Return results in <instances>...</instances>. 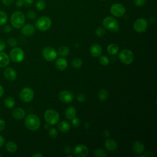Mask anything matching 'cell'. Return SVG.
Returning <instances> with one entry per match:
<instances>
[{
  "label": "cell",
  "instance_id": "1",
  "mask_svg": "<svg viewBox=\"0 0 157 157\" xmlns=\"http://www.w3.org/2000/svg\"><path fill=\"white\" fill-rule=\"evenodd\" d=\"M25 124L27 129L31 131H36L40 127V121L37 115L31 113L28 115L25 118Z\"/></svg>",
  "mask_w": 157,
  "mask_h": 157
},
{
  "label": "cell",
  "instance_id": "2",
  "mask_svg": "<svg viewBox=\"0 0 157 157\" xmlns=\"http://www.w3.org/2000/svg\"><path fill=\"white\" fill-rule=\"evenodd\" d=\"M10 21L12 27L16 29H20L25 22V15L20 11H15L11 15Z\"/></svg>",
  "mask_w": 157,
  "mask_h": 157
},
{
  "label": "cell",
  "instance_id": "3",
  "mask_svg": "<svg viewBox=\"0 0 157 157\" xmlns=\"http://www.w3.org/2000/svg\"><path fill=\"white\" fill-rule=\"evenodd\" d=\"M102 25L104 28L113 33L118 31L120 25L118 21L113 17H106L102 21Z\"/></svg>",
  "mask_w": 157,
  "mask_h": 157
},
{
  "label": "cell",
  "instance_id": "4",
  "mask_svg": "<svg viewBox=\"0 0 157 157\" xmlns=\"http://www.w3.org/2000/svg\"><path fill=\"white\" fill-rule=\"evenodd\" d=\"M52 25V20L47 16H42L38 18L35 23V26L41 31H47Z\"/></svg>",
  "mask_w": 157,
  "mask_h": 157
},
{
  "label": "cell",
  "instance_id": "5",
  "mask_svg": "<svg viewBox=\"0 0 157 157\" xmlns=\"http://www.w3.org/2000/svg\"><path fill=\"white\" fill-rule=\"evenodd\" d=\"M44 119L47 124L50 125L56 124L59 120L58 112L53 109H48L44 113Z\"/></svg>",
  "mask_w": 157,
  "mask_h": 157
},
{
  "label": "cell",
  "instance_id": "6",
  "mask_svg": "<svg viewBox=\"0 0 157 157\" xmlns=\"http://www.w3.org/2000/svg\"><path fill=\"white\" fill-rule=\"evenodd\" d=\"M119 59L121 63L125 64H129L134 60V54L129 49L122 50L118 55Z\"/></svg>",
  "mask_w": 157,
  "mask_h": 157
},
{
  "label": "cell",
  "instance_id": "7",
  "mask_svg": "<svg viewBox=\"0 0 157 157\" xmlns=\"http://www.w3.org/2000/svg\"><path fill=\"white\" fill-rule=\"evenodd\" d=\"M9 57L13 62L20 63L24 59L25 53L21 48L14 47L10 50Z\"/></svg>",
  "mask_w": 157,
  "mask_h": 157
},
{
  "label": "cell",
  "instance_id": "8",
  "mask_svg": "<svg viewBox=\"0 0 157 157\" xmlns=\"http://www.w3.org/2000/svg\"><path fill=\"white\" fill-rule=\"evenodd\" d=\"M110 11L113 16L116 17H121L126 12V8L122 4L115 3L111 6Z\"/></svg>",
  "mask_w": 157,
  "mask_h": 157
},
{
  "label": "cell",
  "instance_id": "9",
  "mask_svg": "<svg viewBox=\"0 0 157 157\" xmlns=\"http://www.w3.org/2000/svg\"><path fill=\"white\" fill-rule=\"evenodd\" d=\"M42 54L43 58L48 61H54L57 57V52L53 48L49 46L45 47L43 48Z\"/></svg>",
  "mask_w": 157,
  "mask_h": 157
},
{
  "label": "cell",
  "instance_id": "10",
  "mask_svg": "<svg viewBox=\"0 0 157 157\" xmlns=\"http://www.w3.org/2000/svg\"><path fill=\"white\" fill-rule=\"evenodd\" d=\"M34 91L29 87H25L20 93V98L21 101L25 102H31L34 98Z\"/></svg>",
  "mask_w": 157,
  "mask_h": 157
},
{
  "label": "cell",
  "instance_id": "11",
  "mask_svg": "<svg viewBox=\"0 0 157 157\" xmlns=\"http://www.w3.org/2000/svg\"><path fill=\"white\" fill-rule=\"evenodd\" d=\"M134 29L137 33L145 32L148 27L147 21L143 18H139L134 23Z\"/></svg>",
  "mask_w": 157,
  "mask_h": 157
},
{
  "label": "cell",
  "instance_id": "12",
  "mask_svg": "<svg viewBox=\"0 0 157 157\" xmlns=\"http://www.w3.org/2000/svg\"><path fill=\"white\" fill-rule=\"evenodd\" d=\"M88 148L83 144L77 145L74 149V155L77 157H86L88 155Z\"/></svg>",
  "mask_w": 157,
  "mask_h": 157
},
{
  "label": "cell",
  "instance_id": "13",
  "mask_svg": "<svg viewBox=\"0 0 157 157\" xmlns=\"http://www.w3.org/2000/svg\"><path fill=\"white\" fill-rule=\"evenodd\" d=\"M74 98L73 94L68 90H63L59 93L58 99L64 103H69L72 101Z\"/></svg>",
  "mask_w": 157,
  "mask_h": 157
},
{
  "label": "cell",
  "instance_id": "14",
  "mask_svg": "<svg viewBox=\"0 0 157 157\" xmlns=\"http://www.w3.org/2000/svg\"><path fill=\"white\" fill-rule=\"evenodd\" d=\"M4 76L8 80L13 81L17 78V74L12 67H7L4 70Z\"/></svg>",
  "mask_w": 157,
  "mask_h": 157
},
{
  "label": "cell",
  "instance_id": "15",
  "mask_svg": "<svg viewBox=\"0 0 157 157\" xmlns=\"http://www.w3.org/2000/svg\"><path fill=\"white\" fill-rule=\"evenodd\" d=\"M35 31L34 26L31 23H28L23 25L21 28V33L26 36H31Z\"/></svg>",
  "mask_w": 157,
  "mask_h": 157
},
{
  "label": "cell",
  "instance_id": "16",
  "mask_svg": "<svg viewBox=\"0 0 157 157\" xmlns=\"http://www.w3.org/2000/svg\"><path fill=\"white\" fill-rule=\"evenodd\" d=\"M102 48L98 44H93L90 47V53L94 57H98L102 54Z\"/></svg>",
  "mask_w": 157,
  "mask_h": 157
},
{
  "label": "cell",
  "instance_id": "17",
  "mask_svg": "<svg viewBox=\"0 0 157 157\" xmlns=\"http://www.w3.org/2000/svg\"><path fill=\"white\" fill-rule=\"evenodd\" d=\"M12 117L16 120H22L25 117L26 112L21 107L15 108L12 112Z\"/></svg>",
  "mask_w": 157,
  "mask_h": 157
},
{
  "label": "cell",
  "instance_id": "18",
  "mask_svg": "<svg viewBox=\"0 0 157 157\" xmlns=\"http://www.w3.org/2000/svg\"><path fill=\"white\" fill-rule=\"evenodd\" d=\"M144 144L141 141L136 140L132 144V150L134 153L137 155L142 153L144 150Z\"/></svg>",
  "mask_w": 157,
  "mask_h": 157
},
{
  "label": "cell",
  "instance_id": "19",
  "mask_svg": "<svg viewBox=\"0 0 157 157\" xmlns=\"http://www.w3.org/2000/svg\"><path fill=\"white\" fill-rule=\"evenodd\" d=\"M105 147L109 151H115L118 148V144L115 140L108 139L105 142Z\"/></svg>",
  "mask_w": 157,
  "mask_h": 157
},
{
  "label": "cell",
  "instance_id": "20",
  "mask_svg": "<svg viewBox=\"0 0 157 157\" xmlns=\"http://www.w3.org/2000/svg\"><path fill=\"white\" fill-rule=\"evenodd\" d=\"M55 66L58 70H60V71L65 70L67 66V60L64 58H59L56 59L55 61Z\"/></svg>",
  "mask_w": 157,
  "mask_h": 157
},
{
  "label": "cell",
  "instance_id": "21",
  "mask_svg": "<svg viewBox=\"0 0 157 157\" xmlns=\"http://www.w3.org/2000/svg\"><path fill=\"white\" fill-rule=\"evenodd\" d=\"M10 63L9 56L3 52H0V67H6Z\"/></svg>",
  "mask_w": 157,
  "mask_h": 157
},
{
  "label": "cell",
  "instance_id": "22",
  "mask_svg": "<svg viewBox=\"0 0 157 157\" xmlns=\"http://www.w3.org/2000/svg\"><path fill=\"white\" fill-rule=\"evenodd\" d=\"M58 128L60 131L63 132H66L70 129L71 124L67 121H62L58 124Z\"/></svg>",
  "mask_w": 157,
  "mask_h": 157
},
{
  "label": "cell",
  "instance_id": "23",
  "mask_svg": "<svg viewBox=\"0 0 157 157\" xmlns=\"http://www.w3.org/2000/svg\"><path fill=\"white\" fill-rule=\"evenodd\" d=\"M66 117L69 120H72L76 116V110L74 107L70 106L67 107L65 113Z\"/></svg>",
  "mask_w": 157,
  "mask_h": 157
},
{
  "label": "cell",
  "instance_id": "24",
  "mask_svg": "<svg viewBox=\"0 0 157 157\" xmlns=\"http://www.w3.org/2000/svg\"><path fill=\"white\" fill-rule=\"evenodd\" d=\"M6 148L9 153H14L17 150V145L15 142L10 140L6 144Z\"/></svg>",
  "mask_w": 157,
  "mask_h": 157
},
{
  "label": "cell",
  "instance_id": "25",
  "mask_svg": "<svg viewBox=\"0 0 157 157\" xmlns=\"http://www.w3.org/2000/svg\"><path fill=\"white\" fill-rule=\"evenodd\" d=\"M4 103L5 106L8 109L13 108L15 105V101L13 98L11 96H8L5 98L4 101Z\"/></svg>",
  "mask_w": 157,
  "mask_h": 157
},
{
  "label": "cell",
  "instance_id": "26",
  "mask_svg": "<svg viewBox=\"0 0 157 157\" xmlns=\"http://www.w3.org/2000/svg\"><path fill=\"white\" fill-rule=\"evenodd\" d=\"M118 50H119V48H118V45L117 44H109L108 45V47H107V52L110 55H116L118 53Z\"/></svg>",
  "mask_w": 157,
  "mask_h": 157
},
{
  "label": "cell",
  "instance_id": "27",
  "mask_svg": "<svg viewBox=\"0 0 157 157\" xmlns=\"http://www.w3.org/2000/svg\"><path fill=\"white\" fill-rule=\"evenodd\" d=\"M108 96H109V93L105 89L102 88L99 91L98 94V97L100 101H104L107 100L108 98Z\"/></svg>",
  "mask_w": 157,
  "mask_h": 157
},
{
  "label": "cell",
  "instance_id": "28",
  "mask_svg": "<svg viewBox=\"0 0 157 157\" xmlns=\"http://www.w3.org/2000/svg\"><path fill=\"white\" fill-rule=\"evenodd\" d=\"M69 53V48L66 46H61L58 50V54L61 56H66Z\"/></svg>",
  "mask_w": 157,
  "mask_h": 157
},
{
  "label": "cell",
  "instance_id": "29",
  "mask_svg": "<svg viewBox=\"0 0 157 157\" xmlns=\"http://www.w3.org/2000/svg\"><path fill=\"white\" fill-rule=\"evenodd\" d=\"M8 20L7 14L3 10H0V26L5 25Z\"/></svg>",
  "mask_w": 157,
  "mask_h": 157
},
{
  "label": "cell",
  "instance_id": "30",
  "mask_svg": "<svg viewBox=\"0 0 157 157\" xmlns=\"http://www.w3.org/2000/svg\"><path fill=\"white\" fill-rule=\"evenodd\" d=\"M71 65L73 67L77 69L79 68L82 66V61L80 58H74L72 61H71Z\"/></svg>",
  "mask_w": 157,
  "mask_h": 157
},
{
  "label": "cell",
  "instance_id": "31",
  "mask_svg": "<svg viewBox=\"0 0 157 157\" xmlns=\"http://www.w3.org/2000/svg\"><path fill=\"white\" fill-rule=\"evenodd\" d=\"M94 155L97 157H106L107 156V153L102 148H97L94 152Z\"/></svg>",
  "mask_w": 157,
  "mask_h": 157
},
{
  "label": "cell",
  "instance_id": "32",
  "mask_svg": "<svg viewBox=\"0 0 157 157\" xmlns=\"http://www.w3.org/2000/svg\"><path fill=\"white\" fill-rule=\"evenodd\" d=\"M36 7L38 10L42 11L45 9V7H46L45 2L44 0H39L37 1L36 4Z\"/></svg>",
  "mask_w": 157,
  "mask_h": 157
},
{
  "label": "cell",
  "instance_id": "33",
  "mask_svg": "<svg viewBox=\"0 0 157 157\" xmlns=\"http://www.w3.org/2000/svg\"><path fill=\"white\" fill-rule=\"evenodd\" d=\"M99 56L100 63L103 66H107L109 63V59L108 57L105 55H100Z\"/></svg>",
  "mask_w": 157,
  "mask_h": 157
},
{
  "label": "cell",
  "instance_id": "34",
  "mask_svg": "<svg viewBox=\"0 0 157 157\" xmlns=\"http://www.w3.org/2000/svg\"><path fill=\"white\" fill-rule=\"evenodd\" d=\"M95 33L98 37H102L105 33V28L103 27H99L96 29Z\"/></svg>",
  "mask_w": 157,
  "mask_h": 157
},
{
  "label": "cell",
  "instance_id": "35",
  "mask_svg": "<svg viewBox=\"0 0 157 157\" xmlns=\"http://www.w3.org/2000/svg\"><path fill=\"white\" fill-rule=\"evenodd\" d=\"M7 44L9 46L12 47H15L17 45V40L15 38H13V37H9L7 39Z\"/></svg>",
  "mask_w": 157,
  "mask_h": 157
},
{
  "label": "cell",
  "instance_id": "36",
  "mask_svg": "<svg viewBox=\"0 0 157 157\" xmlns=\"http://www.w3.org/2000/svg\"><path fill=\"white\" fill-rule=\"evenodd\" d=\"M27 17L30 20H34L37 17V14L34 11V10H29L27 12Z\"/></svg>",
  "mask_w": 157,
  "mask_h": 157
},
{
  "label": "cell",
  "instance_id": "37",
  "mask_svg": "<svg viewBox=\"0 0 157 157\" xmlns=\"http://www.w3.org/2000/svg\"><path fill=\"white\" fill-rule=\"evenodd\" d=\"M86 95L83 93H80L77 95V100L80 102H83L86 101Z\"/></svg>",
  "mask_w": 157,
  "mask_h": 157
},
{
  "label": "cell",
  "instance_id": "38",
  "mask_svg": "<svg viewBox=\"0 0 157 157\" xmlns=\"http://www.w3.org/2000/svg\"><path fill=\"white\" fill-rule=\"evenodd\" d=\"M48 134L49 135L53 137V138H55L56 137V136H58V131H56V129L54 128H50L49 129V131H48Z\"/></svg>",
  "mask_w": 157,
  "mask_h": 157
},
{
  "label": "cell",
  "instance_id": "39",
  "mask_svg": "<svg viewBox=\"0 0 157 157\" xmlns=\"http://www.w3.org/2000/svg\"><path fill=\"white\" fill-rule=\"evenodd\" d=\"M134 3L137 7H142L145 4L146 0H134Z\"/></svg>",
  "mask_w": 157,
  "mask_h": 157
},
{
  "label": "cell",
  "instance_id": "40",
  "mask_svg": "<svg viewBox=\"0 0 157 157\" xmlns=\"http://www.w3.org/2000/svg\"><path fill=\"white\" fill-rule=\"evenodd\" d=\"M71 120H72V124L75 127H77V126H78L80 125V120H79L78 118L75 117Z\"/></svg>",
  "mask_w": 157,
  "mask_h": 157
},
{
  "label": "cell",
  "instance_id": "41",
  "mask_svg": "<svg viewBox=\"0 0 157 157\" xmlns=\"http://www.w3.org/2000/svg\"><path fill=\"white\" fill-rule=\"evenodd\" d=\"M3 30L5 33H10L12 31V26L9 25H6L4 26V27L3 28Z\"/></svg>",
  "mask_w": 157,
  "mask_h": 157
},
{
  "label": "cell",
  "instance_id": "42",
  "mask_svg": "<svg viewBox=\"0 0 157 157\" xmlns=\"http://www.w3.org/2000/svg\"><path fill=\"white\" fill-rule=\"evenodd\" d=\"M25 4L24 2V0H17L16 2H15V5L17 7L20 8L22 6H23V5Z\"/></svg>",
  "mask_w": 157,
  "mask_h": 157
},
{
  "label": "cell",
  "instance_id": "43",
  "mask_svg": "<svg viewBox=\"0 0 157 157\" xmlns=\"http://www.w3.org/2000/svg\"><path fill=\"white\" fill-rule=\"evenodd\" d=\"M6 48V44L4 40L0 39V52H3Z\"/></svg>",
  "mask_w": 157,
  "mask_h": 157
},
{
  "label": "cell",
  "instance_id": "44",
  "mask_svg": "<svg viewBox=\"0 0 157 157\" xmlns=\"http://www.w3.org/2000/svg\"><path fill=\"white\" fill-rule=\"evenodd\" d=\"M13 1V0H1V2H2V4L7 6L11 5L12 4Z\"/></svg>",
  "mask_w": 157,
  "mask_h": 157
},
{
  "label": "cell",
  "instance_id": "45",
  "mask_svg": "<svg viewBox=\"0 0 157 157\" xmlns=\"http://www.w3.org/2000/svg\"><path fill=\"white\" fill-rule=\"evenodd\" d=\"M6 126V123L2 119H0V131H2Z\"/></svg>",
  "mask_w": 157,
  "mask_h": 157
},
{
  "label": "cell",
  "instance_id": "46",
  "mask_svg": "<svg viewBox=\"0 0 157 157\" xmlns=\"http://www.w3.org/2000/svg\"><path fill=\"white\" fill-rule=\"evenodd\" d=\"M4 144H5V139L2 136L0 135V148H1Z\"/></svg>",
  "mask_w": 157,
  "mask_h": 157
},
{
  "label": "cell",
  "instance_id": "47",
  "mask_svg": "<svg viewBox=\"0 0 157 157\" xmlns=\"http://www.w3.org/2000/svg\"><path fill=\"white\" fill-rule=\"evenodd\" d=\"M33 1H34V0H24L25 4L27 6H31L33 4Z\"/></svg>",
  "mask_w": 157,
  "mask_h": 157
},
{
  "label": "cell",
  "instance_id": "48",
  "mask_svg": "<svg viewBox=\"0 0 157 157\" xmlns=\"http://www.w3.org/2000/svg\"><path fill=\"white\" fill-rule=\"evenodd\" d=\"M4 93V88H3V86L1 85H0V98L3 96Z\"/></svg>",
  "mask_w": 157,
  "mask_h": 157
},
{
  "label": "cell",
  "instance_id": "49",
  "mask_svg": "<svg viewBox=\"0 0 157 157\" xmlns=\"http://www.w3.org/2000/svg\"><path fill=\"white\" fill-rule=\"evenodd\" d=\"M43 155L40 153H36L32 155V157H42Z\"/></svg>",
  "mask_w": 157,
  "mask_h": 157
},
{
  "label": "cell",
  "instance_id": "50",
  "mask_svg": "<svg viewBox=\"0 0 157 157\" xmlns=\"http://www.w3.org/2000/svg\"><path fill=\"white\" fill-rule=\"evenodd\" d=\"M71 149L69 147H66L65 148H64V151L65 153H71Z\"/></svg>",
  "mask_w": 157,
  "mask_h": 157
},
{
  "label": "cell",
  "instance_id": "51",
  "mask_svg": "<svg viewBox=\"0 0 157 157\" xmlns=\"http://www.w3.org/2000/svg\"><path fill=\"white\" fill-rule=\"evenodd\" d=\"M72 156H73L72 155H68L67 156V157H72Z\"/></svg>",
  "mask_w": 157,
  "mask_h": 157
},
{
  "label": "cell",
  "instance_id": "52",
  "mask_svg": "<svg viewBox=\"0 0 157 157\" xmlns=\"http://www.w3.org/2000/svg\"><path fill=\"white\" fill-rule=\"evenodd\" d=\"M1 153H0V157H1Z\"/></svg>",
  "mask_w": 157,
  "mask_h": 157
},
{
  "label": "cell",
  "instance_id": "53",
  "mask_svg": "<svg viewBox=\"0 0 157 157\" xmlns=\"http://www.w3.org/2000/svg\"><path fill=\"white\" fill-rule=\"evenodd\" d=\"M101 1H104V0H101Z\"/></svg>",
  "mask_w": 157,
  "mask_h": 157
}]
</instances>
